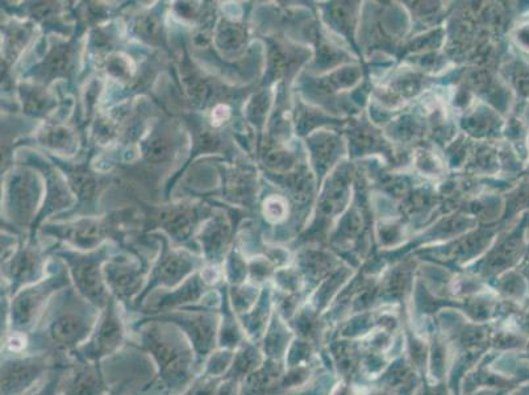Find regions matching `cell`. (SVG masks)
Wrapping results in <instances>:
<instances>
[{"label": "cell", "instance_id": "cell-1", "mask_svg": "<svg viewBox=\"0 0 529 395\" xmlns=\"http://www.w3.org/2000/svg\"><path fill=\"white\" fill-rule=\"evenodd\" d=\"M98 307L73 290H65L49 303L35 330L28 335V352L51 356L58 364L70 365V355L93 334Z\"/></svg>", "mask_w": 529, "mask_h": 395}, {"label": "cell", "instance_id": "cell-2", "mask_svg": "<svg viewBox=\"0 0 529 395\" xmlns=\"http://www.w3.org/2000/svg\"><path fill=\"white\" fill-rule=\"evenodd\" d=\"M139 332L133 347L151 355L156 363V376L145 385L141 394L183 395L189 392L197 374L198 361L193 345L173 324L157 320H139L133 324Z\"/></svg>", "mask_w": 529, "mask_h": 395}, {"label": "cell", "instance_id": "cell-3", "mask_svg": "<svg viewBox=\"0 0 529 395\" xmlns=\"http://www.w3.org/2000/svg\"><path fill=\"white\" fill-rule=\"evenodd\" d=\"M141 320H157L173 324L183 332L197 355L198 367L212 355L218 345L219 316L212 310L197 309L191 311H169V313L145 316Z\"/></svg>", "mask_w": 529, "mask_h": 395}, {"label": "cell", "instance_id": "cell-4", "mask_svg": "<svg viewBox=\"0 0 529 395\" xmlns=\"http://www.w3.org/2000/svg\"><path fill=\"white\" fill-rule=\"evenodd\" d=\"M68 285V278L64 273L57 274L51 280L41 282L32 288L23 289L12 299L10 311L7 319L4 320V338L7 335V324L12 332L27 334L35 330L41 316L47 310L48 299L52 297L54 291Z\"/></svg>", "mask_w": 529, "mask_h": 395}, {"label": "cell", "instance_id": "cell-5", "mask_svg": "<svg viewBox=\"0 0 529 395\" xmlns=\"http://www.w3.org/2000/svg\"><path fill=\"white\" fill-rule=\"evenodd\" d=\"M126 323L119 313L118 303L111 297L102 310L93 334L85 344L70 355V359L102 363L106 357L114 355L126 343Z\"/></svg>", "mask_w": 529, "mask_h": 395}, {"label": "cell", "instance_id": "cell-6", "mask_svg": "<svg viewBox=\"0 0 529 395\" xmlns=\"http://www.w3.org/2000/svg\"><path fill=\"white\" fill-rule=\"evenodd\" d=\"M72 364V363H70ZM69 365L58 364L51 356L32 355L4 356L2 361V395H23L27 393L45 373Z\"/></svg>", "mask_w": 529, "mask_h": 395}, {"label": "cell", "instance_id": "cell-7", "mask_svg": "<svg viewBox=\"0 0 529 395\" xmlns=\"http://www.w3.org/2000/svg\"><path fill=\"white\" fill-rule=\"evenodd\" d=\"M66 260H68L78 293L99 310H103L111 298L104 284V272L101 268L104 252L93 253L89 256L68 255Z\"/></svg>", "mask_w": 529, "mask_h": 395}, {"label": "cell", "instance_id": "cell-8", "mask_svg": "<svg viewBox=\"0 0 529 395\" xmlns=\"http://www.w3.org/2000/svg\"><path fill=\"white\" fill-rule=\"evenodd\" d=\"M111 393L104 378L102 363L73 360L65 370L57 395H108Z\"/></svg>", "mask_w": 529, "mask_h": 395}, {"label": "cell", "instance_id": "cell-9", "mask_svg": "<svg viewBox=\"0 0 529 395\" xmlns=\"http://www.w3.org/2000/svg\"><path fill=\"white\" fill-rule=\"evenodd\" d=\"M107 285L122 302L131 301L141 289L144 278L143 265L122 257L112 260L104 269Z\"/></svg>", "mask_w": 529, "mask_h": 395}, {"label": "cell", "instance_id": "cell-10", "mask_svg": "<svg viewBox=\"0 0 529 395\" xmlns=\"http://www.w3.org/2000/svg\"><path fill=\"white\" fill-rule=\"evenodd\" d=\"M194 268L195 260L193 257L182 252L166 251L156 266V270H154L152 284H149L147 290L137 298L135 305L139 306L140 303H143L144 298L154 286L164 285L168 288H174V286L181 284L183 278L189 276Z\"/></svg>", "mask_w": 529, "mask_h": 395}, {"label": "cell", "instance_id": "cell-11", "mask_svg": "<svg viewBox=\"0 0 529 395\" xmlns=\"http://www.w3.org/2000/svg\"><path fill=\"white\" fill-rule=\"evenodd\" d=\"M206 282L199 276L190 278L189 281L182 285L172 293H161L160 297L149 303L144 313L147 316L169 313V311H176L179 307H185L190 303L198 302L203 297L206 291Z\"/></svg>", "mask_w": 529, "mask_h": 395}, {"label": "cell", "instance_id": "cell-12", "mask_svg": "<svg viewBox=\"0 0 529 395\" xmlns=\"http://www.w3.org/2000/svg\"><path fill=\"white\" fill-rule=\"evenodd\" d=\"M41 269H43V263H41L40 256L37 253L31 251L19 252L11 260V263L6 266V274L12 282L14 293L18 291L20 286L36 281V278L41 276Z\"/></svg>", "mask_w": 529, "mask_h": 395}, {"label": "cell", "instance_id": "cell-13", "mask_svg": "<svg viewBox=\"0 0 529 395\" xmlns=\"http://www.w3.org/2000/svg\"><path fill=\"white\" fill-rule=\"evenodd\" d=\"M260 363L261 357L258 349L251 344H243L240 349H237L231 368L223 380H233L240 384V382H244L245 378L251 376L254 370L260 368Z\"/></svg>", "mask_w": 529, "mask_h": 395}, {"label": "cell", "instance_id": "cell-14", "mask_svg": "<svg viewBox=\"0 0 529 395\" xmlns=\"http://www.w3.org/2000/svg\"><path fill=\"white\" fill-rule=\"evenodd\" d=\"M243 345V331L239 322L235 319V310L226 302H223L222 320H220L218 347L220 349H235Z\"/></svg>", "mask_w": 529, "mask_h": 395}, {"label": "cell", "instance_id": "cell-15", "mask_svg": "<svg viewBox=\"0 0 529 395\" xmlns=\"http://www.w3.org/2000/svg\"><path fill=\"white\" fill-rule=\"evenodd\" d=\"M104 236H106V230L102 224L85 222L78 224L76 230L69 235V239L78 247L93 248L94 245L99 244V241L104 239Z\"/></svg>", "mask_w": 529, "mask_h": 395}, {"label": "cell", "instance_id": "cell-16", "mask_svg": "<svg viewBox=\"0 0 529 395\" xmlns=\"http://www.w3.org/2000/svg\"><path fill=\"white\" fill-rule=\"evenodd\" d=\"M236 352L231 349H220L212 352L208 357L206 367H204L203 377L207 378H223L226 376L229 368L235 359Z\"/></svg>", "mask_w": 529, "mask_h": 395}, {"label": "cell", "instance_id": "cell-17", "mask_svg": "<svg viewBox=\"0 0 529 395\" xmlns=\"http://www.w3.org/2000/svg\"><path fill=\"white\" fill-rule=\"evenodd\" d=\"M172 153L173 143L165 135L153 137L151 143L145 149V157H147L149 162H154V164H161V162L170 160Z\"/></svg>", "mask_w": 529, "mask_h": 395}, {"label": "cell", "instance_id": "cell-18", "mask_svg": "<svg viewBox=\"0 0 529 395\" xmlns=\"http://www.w3.org/2000/svg\"><path fill=\"white\" fill-rule=\"evenodd\" d=\"M164 224L166 230L178 240L186 239L190 235L191 219L185 211L170 212L169 215L165 216Z\"/></svg>", "mask_w": 529, "mask_h": 395}, {"label": "cell", "instance_id": "cell-19", "mask_svg": "<svg viewBox=\"0 0 529 395\" xmlns=\"http://www.w3.org/2000/svg\"><path fill=\"white\" fill-rule=\"evenodd\" d=\"M70 61H72V53L68 47H57L54 48L51 53H49L47 60V73L52 74H61L66 73L68 70Z\"/></svg>", "mask_w": 529, "mask_h": 395}, {"label": "cell", "instance_id": "cell-20", "mask_svg": "<svg viewBox=\"0 0 529 395\" xmlns=\"http://www.w3.org/2000/svg\"><path fill=\"white\" fill-rule=\"evenodd\" d=\"M33 191H35V187L29 185V181L26 178H24V181L19 180L18 185L12 186V195H14L16 203H18L16 207L22 214H27L32 209V203H36V197L32 195Z\"/></svg>", "mask_w": 529, "mask_h": 395}, {"label": "cell", "instance_id": "cell-21", "mask_svg": "<svg viewBox=\"0 0 529 395\" xmlns=\"http://www.w3.org/2000/svg\"><path fill=\"white\" fill-rule=\"evenodd\" d=\"M24 102H26L27 112L36 115L43 114L52 106V99L35 89L24 90Z\"/></svg>", "mask_w": 529, "mask_h": 395}, {"label": "cell", "instance_id": "cell-22", "mask_svg": "<svg viewBox=\"0 0 529 395\" xmlns=\"http://www.w3.org/2000/svg\"><path fill=\"white\" fill-rule=\"evenodd\" d=\"M241 40H243V33L233 24H226V26L219 29L218 43L227 52H232L239 48Z\"/></svg>", "mask_w": 529, "mask_h": 395}, {"label": "cell", "instance_id": "cell-23", "mask_svg": "<svg viewBox=\"0 0 529 395\" xmlns=\"http://www.w3.org/2000/svg\"><path fill=\"white\" fill-rule=\"evenodd\" d=\"M45 144L54 149H69L73 144V136L65 128H51L44 133Z\"/></svg>", "mask_w": 529, "mask_h": 395}, {"label": "cell", "instance_id": "cell-24", "mask_svg": "<svg viewBox=\"0 0 529 395\" xmlns=\"http://www.w3.org/2000/svg\"><path fill=\"white\" fill-rule=\"evenodd\" d=\"M72 182L79 195H82L86 199L93 197L95 185L97 184H95L94 178L90 174L82 172L73 173Z\"/></svg>", "mask_w": 529, "mask_h": 395}, {"label": "cell", "instance_id": "cell-25", "mask_svg": "<svg viewBox=\"0 0 529 395\" xmlns=\"http://www.w3.org/2000/svg\"><path fill=\"white\" fill-rule=\"evenodd\" d=\"M68 368L54 370V372L51 374V377H49V380L45 382V384L41 386L37 392L31 395H57L58 389H60L62 377H64L65 370Z\"/></svg>", "mask_w": 529, "mask_h": 395}, {"label": "cell", "instance_id": "cell-26", "mask_svg": "<svg viewBox=\"0 0 529 395\" xmlns=\"http://www.w3.org/2000/svg\"><path fill=\"white\" fill-rule=\"evenodd\" d=\"M129 65L128 62L124 61L123 58H112L110 65H108V70L112 76L116 77H126L129 74Z\"/></svg>", "mask_w": 529, "mask_h": 395}, {"label": "cell", "instance_id": "cell-27", "mask_svg": "<svg viewBox=\"0 0 529 395\" xmlns=\"http://www.w3.org/2000/svg\"><path fill=\"white\" fill-rule=\"evenodd\" d=\"M131 380H126L123 382H120L118 386L114 390H111V393L108 395H124L127 393V390L129 388V385H131Z\"/></svg>", "mask_w": 529, "mask_h": 395}, {"label": "cell", "instance_id": "cell-28", "mask_svg": "<svg viewBox=\"0 0 529 395\" xmlns=\"http://www.w3.org/2000/svg\"><path fill=\"white\" fill-rule=\"evenodd\" d=\"M137 395H140V394H137ZM183 395H191V389L189 390V392H187L186 394H183Z\"/></svg>", "mask_w": 529, "mask_h": 395}]
</instances>
